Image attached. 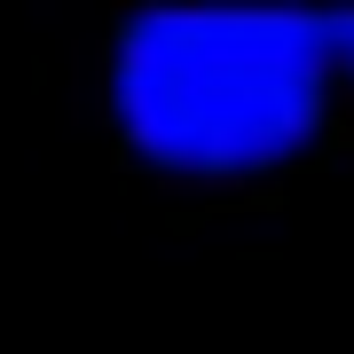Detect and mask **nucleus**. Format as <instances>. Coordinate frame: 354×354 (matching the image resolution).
<instances>
[{"instance_id": "obj_1", "label": "nucleus", "mask_w": 354, "mask_h": 354, "mask_svg": "<svg viewBox=\"0 0 354 354\" xmlns=\"http://www.w3.org/2000/svg\"><path fill=\"white\" fill-rule=\"evenodd\" d=\"M330 87V16L299 8H158L111 55V118L165 174H260L307 150Z\"/></svg>"}, {"instance_id": "obj_2", "label": "nucleus", "mask_w": 354, "mask_h": 354, "mask_svg": "<svg viewBox=\"0 0 354 354\" xmlns=\"http://www.w3.org/2000/svg\"><path fill=\"white\" fill-rule=\"evenodd\" d=\"M330 55H339V79H354V16H330Z\"/></svg>"}]
</instances>
